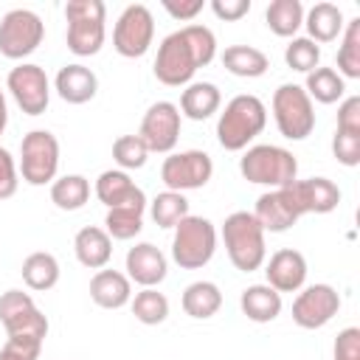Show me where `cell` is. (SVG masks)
<instances>
[{
    "label": "cell",
    "instance_id": "6da1fadb",
    "mask_svg": "<svg viewBox=\"0 0 360 360\" xmlns=\"http://www.w3.org/2000/svg\"><path fill=\"white\" fill-rule=\"evenodd\" d=\"M217 56V37L208 25L191 22L183 25L180 31H172L169 37H163V42L158 45V56H155V76L158 82L169 84V87H180V84H191L194 73L205 65H211Z\"/></svg>",
    "mask_w": 360,
    "mask_h": 360
},
{
    "label": "cell",
    "instance_id": "f35d334b",
    "mask_svg": "<svg viewBox=\"0 0 360 360\" xmlns=\"http://www.w3.org/2000/svg\"><path fill=\"white\" fill-rule=\"evenodd\" d=\"M332 155H335L338 163L354 169L360 163V135L335 129V135H332Z\"/></svg>",
    "mask_w": 360,
    "mask_h": 360
},
{
    "label": "cell",
    "instance_id": "8992f818",
    "mask_svg": "<svg viewBox=\"0 0 360 360\" xmlns=\"http://www.w3.org/2000/svg\"><path fill=\"white\" fill-rule=\"evenodd\" d=\"M217 250V228L205 217H183L174 225L172 236V259L183 270H200L214 259Z\"/></svg>",
    "mask_w": 360,
    "mask_h": 360
},
{
    "label": "cell",
    "instance_id": "52a82bcc",
    "mask_svg": "<svg viewBox=\"0 0 360 360\" xmlns=\"http://www.w3.org/2000/svg\"><path fill=\"white\" fill-rule=\"evenodd\" d=\"M273 118L287 141H304L315 129V104L301 84H281L273 93Z\"/></svg>",
    "mask_w": 360,
    "mask_h": 360
},
{
    "label": "cell",
    "instance_id": "bcb514c9",
    "mask_svg": "<svg viewBox=\"0 0 360 360\" xmlns=\"http://www.w3.org/2000/svg\"><path fill=\"white\" fill-rule=\"evenodd\" d=\"M6 124H8V107H6V96L0 90V135L6 132Z\"/></svg>",
    "mask_w": 360,
    "mask_h": 360
},
{
    "label": "cell",
    "instance_id": "d4e9b609",
    "mask_svg": "<svg viewBox=\"0 0 360 360\" xmlns=\"http://www.w3.org/2000/svg\"><path fill=\"white\" fill-rule=\"evenodd\" d=\"M222 104V93L214 82H191L183 96H180V112L191 121H205L211 118Z\"/></svg>",
    "mask_w": 360,
    "mask_h": 360
},
{
    "label": "cell",
    "instance_id": "ffe728a7",
    "mask_svg": "<svg viewBox=\"0 0 360 360\" xmlns=\"http://www.w3.org/2000/svg\"><path fill=\"white\" fill-rule=\"evenodd\" d=\"M53 87H56L62 101H68V104H87L98 93V79H96V73L90 68L73 62V65L59 68V73L53 79Z\"/></svg>",
    "mask_w": 360,
    "mask_h": 360
},
{
    "label": "cell",
    "instance_id": "cb8c5ba5",
    "mask_svg": "<svg viewBox=\"0 0 360 360\" xmlns=\"http://www.w3.org/2000/svg\"><path fill=\"white\" fill-rule=\"evenodd\" d=\"M304 25H307V34L309 39L318 45V42H335L340 34H343V11L340 6L335 3H315L309 11H304Z\"/></svg>",
    "mask_w": 360,
    "mask_h": 360
},
{
    "label": "cell",
    "instance_id": "d6986e66",
    "mask_svg": "<svg viewBox=\"0 0 360 360\" xmlns=\"http://www.w3.org/2000/svg\"><path fill=\"white\" fill-rule=\"evenodd\" d=\"M169 273V262L152 242H138L127 250V278L141 287H158Z\"/></svg>",
    "mask_w": 360,
    "mask_h": 360
},
{
    "label": "cell",
    "instance_id": "f546056e",
    "mask_svg": "<svg viewBox=\"0 0 360 360\" xmlns=\"http://www.w3.org/2000/svg\"><path fill=\"white\" fill-rule=\"evenodd\" d=\"M307 96L318 104H335L343 98L346 93V79L335 70V68H315L312 73H307V84H304Z\"/></svg>",
    "mask_w": 360,
    "mask_h": 360
},
{
    "label": "cell",
    "instance_id": "74e56055",
    "mask_svg": "<svg viewBox=\"0 0 360 360\" xmlns=\"http://www.w3.org/2000/svg\"><path fill=\"white\" fill-rule=\"evenodd\" d=\"M3 329H6L8 338H31V340H39L42 343L45 335H48V318L34 307V309L17 315L14 321L3 323Z\"/></svg>",
    "mask_w": 360,
    "mask_h": 360
},
{
    "label": "cell",
    "instance_id": "ba28073f",
    "mask_svg": "<svg viewBox=\"0 0 360 360\" xmlns=\"http://www.w3.org/2000/svg\"><path fill=\"white\" fill-rule=\"evenodd\" d=\"M59 172V141L48 129H31L20 141V174L28 186L53 183Z\"/></svg>",
    "mask_w": 360,
    "mask_h": 360
},
{
    "label": "cell",
    "instance_id": "7c38bea8",
    "mask_svg": "<svg viewBox=\"0 0 360 360\" xmlns=\"http://www.w3.org/2000/svg\"><path fill=\"white\" fill-rule=\"evenodd\" d=\"M180 110L172 101H155L143 118H141V129L138 138L146 143L149 152L158 155H172L177 141H180Z\"/></svg>",
    "mask_w": 360,
    "mask_h": 360
},
{
    "label": "cell",
    "instance_id": "4316f807",
    "mask_svg": "<svg viewBox=\"0 0 360 360\" xmlns=\"http://www.w3.org/2000/svg\"><path fill=\"white\" fill-rule=\"evenodd\" d=\"M219 307H222V292L214 281H191L183 290V312L188 318H197V321L214 318Z\"/></svg>",
    "mask_w": 360,
    "mask_h": 360
},
{
    "label": "cell",
    "instance_id": "b9f144b4",
    "mask_svg": "<svg viewBox=\"0 0 360 360\" xmlns=\"http://www.w3.org/2000/svg\"><path fill=\"white\" fill-rule=\"evenodd\" d=\"M17 163L6 146H0V200H8L17 194Z\"/></svg>",
    "mask_w": 360,
    "mask_h": 360
},
{
    "label": "cell",
    "instance_id": "4dcf8cb0",
    "mask_svg": "<svg viewBox=\"0 0 360 360\" xmlns=\"http://www.w3.org/2000/svg\"><path fill=\"white\" fill-rule=\"evenodd\" d=\"M264 20L276 37H295V31L304 25V6L301 0H273L264 11Z\"/></svg>",
    "mask_w": 360,
    "mask_h": 360
},
{
    "label": "cell",
    "instance_id": "60d3db41",
    "mask_svg": "<svg viewBox=\"0 0 360 360\" xmlns=\"http://www.w3.org/2000/svg\"><path fill=\"white\" fill-rule=\"evenodd\" d=\"M332 360H360V329L346 326L338 332L332 346Z\"/></svg>",
    "mask_w": 360,
    "mask_h": 360
},
{
    "label": "cell",
    "instance_id": "484cf974",
    "mask_svg": "<svg viewBox=\"0 0 360 360\" xmlns=\"http://www.w3.org/2000/svg\"><path fill=\"white\" fill-rule=\"evenodd\" d=\"M222 65L228 73H233L239 79H259L267 73L270 59L264 51H259L253 45H228L222 51Z\"/></svg>",
    "mask_w": 360,
    "mask_h": 360
},
{
    "label": "cell",
    "instance_id": "e575fe53",
    "mask_svg": "<svg viewBox=\"0 0 360 360\" xmlns=\"http://www.w3.org/2000/svg\"><path fill=\"white\" fill-rule=\"evenodd\" d=\"M104 225H107L104 231H107L110 239H121V242L135 239L143 228V211H138V208H110L107 217H104Z\"/></svg>",
    "mask_w": 360,
    "mask_h": 360
},
{
    "label": "cell",
    "instance_id": "f6af8a7d",
    "mask_svg": "<svg viewBox=\"0 0 360 360\" xmlns=\"http://www.w3.org/2000/svg\"><path fill=\"white\" fill-rule=\"evenodd\" d=\"M163 8L174 17V20H180V22H188V20H194L202 8H205V3L202 0H163Z\"/></svg>",
    "mask_w": 360,
    "mask_h": 360
},
{
    "label": "cell",
    "instance_id": "ee69618b",
    "mask_svg": "<svg viewBox=\"0 0 360 360\" xmlns=\"http://www.w3.org/2000/svg\"><path fill=\"white\" fill-rule=\"evenodd\" d=\"M211 11L219 20L233 22V20H242L250 11V0H211Z\"/></svg>",
    "mask_w": 360,
    "mask_h": 360
},
{
    "label": "cell",
    "instance_id": "83f0119b",
    "mask_svg": "<svg viewBox=\"0 0 360 360\" xmlns=\"http://www.w3.org/2000/svg\"><path fill=\"white\" fill-rule=\"evenodd\" d=\"M90 200V180L84 174H62L51 183V202L59 211H79Z\"/></svg>",
    "mask_w": 360,
    "mask_h": 360
},
{
    "label": "cell",
    "instance_id": "d6a6232c",
    "mask_svg": "<svg viewBox=\"0 0 360 360\" xmlns=\"http://www.w3.org/2000/svg\"><path fill=\"white\" fill-rule=\"evenodd\" d=\"M129 307H132L135 321H141L146 326H158L169 318V298L163 292H158L155 287H143L141 292H135Z\"/></svg>",
    "mask_w": 360,
    "mask_h": 360
},
{
    "label": "cell",
    "instance_id": "836d02e7",
    "mask_svg": "<svg viewBox=\"0 0 360 360\" xmlns=\"http://www.w3.org/2000/svg\"><path fill=\"white\" fill-rule=\"evenodd\" d=\"M149 214H152L158 228H174L183 217H188V200L180 191H169L166 188L149 202Z\"/></svg>",
    "mask_w": 360,
    "mask_h": 360
},
{
    "label": "cell",
    "instance_id": "9c48e42d",
    "mask_svg": "<svg viewBox=\"0 0 360 360\" xmlns=\"http://www.w3.org/2000/svg\"><path fill=\"white\" fill-rule=\"evenodd\" d=\"M45 39V22L31 8H11L0 20V53L6 59H25Z\"/></svg>",
    "mask_w": 360,
    "mask_h": 360
},
{
    "label": "cell",
    "instance_id": "2e32d148",
    "mask_svg": "<svg viewBox=\"0 0 360 360\" xmlns=\"http://www.w3.org/2000/svg\"><path fill=\"white\" fill-rule=\"evenodd\" d=\"M96 197L98 202L110 208H138L143 211L146 208V194L141 186H135V180L121 172V169H107L98 174L96 180Z\"/></svg>",
    "mask_w": 360,
    "mask_h": 360
},
{
    "label": "cell",
    "instance_id": "7402d4cb",
    "mask_svg": "<svg viewBox=\"0 0 360 360\" xmlns=\"http://www.w3.org/2000/svg\"><path fill=\"white\" fill-rule=\"evenodd\" d=\"M90 298L101 309H121L132 301V281L121 270H96L90 278Z\"/></svg>",
    "mask_w": 360,
    "mask_h": 360
},
{
    "label": "cell",
    "instance_id": "5b68a950",
    "mask_svg": "<svg viewBox=\"0 0 360 360\" xmlns=\"http://www.w3.org/2000/svg\"><path fill=\"white\" fill-rule=\"evenodd\" d=\"M104 17L107 6L101 0H68V51L76 56H93L104 45Z\"/></svg>",
    "mask_w": 360,
    "mask_h": 360
},
{
    "label": "cell",
    "instance_id": "8fae6325",
    "mask_svg": "<svg viewBox=\"0 0 360 360\" xmlns=\"http://www.w3.org/2000/svg\"><path fill=\"white\" fill-rule=\"evenodd\" d=\"M214 174V160L202 149L172 152L160 166V180L169 191H194L202 188Z\"/></svg>",
    "mask_w": 360,
    "mask_h": 360
},
{
    "label": "cell",
    "instance_id": "1f68e13d",
    "mask_svg": "<svg viewBox=\"0 0 360 360\" xmlns=\"http://www.w3.org/2000/svg\"><path fill=\"white\" fill-rule=\"evenodd\" d=\"M338 73L343 79H360V17L343 25L338 48Z\"/></svg>",
    "mask_w": 360,
    "mask_h": 360
},
{
    "label": "cell",
    "instance_id": "ac0fdd59",
    "mask_svg": "<svg viewBox=\"0 0 360 360\" xmlns=\"http://www.w3.org/2000/svg\"><path fill=\"white\" fill-rule=\"evenodd\" d=\"M264 276L267 287H273L276 292H298L307 281V259L295 248H281L270 256Z\"/></svg>",
    "mask_w": 360,
    "mask_h": 360
},
{
    "label": "cell",
    "instance_id": "f1b7e54d",
    "mask_svg": "<svg viewBox=\"0 0 360 360\" xmlns=\"http://www.w3.org/2000/svg\"><path fill=\"white\" fill-rule=\"evenodd\" d=\"M22 281L37 290V292H45L51 287H56L59 281V262L53 253L48 250H37V253H28L25 262H22Z\"/></svg>",
    "mask_w": 360,
    "mask_h": 360
},
{
    "label": "cell",
    "instance_id": "44dd1931",
    "mask_svg": "<svg viewBox=\"0 0 360 360\" xmlns=\"http://www.w3.org/2000/svg\"><path fill=\"white\" fill-rule=\"evenodd\" d=\"M73 253L82 267L87 270H104L112 259V239L98 225H84L73 236Z\"/></svg>",
    "mask_w": 360,
    "mask_h": 360
},
{
    "label": "cell",
    "instance_id": "4fadbf2b",
    "mask_svg": "<svg viewBox=\"0 0 360 360\" xmlns=\"http://www.w3.org/2000/svg\"><path fill=\"white\" fill-rule=\"evenodd\" d=\"M8 93L11 98L17 101V107L25 112V115H42L48 110V101H51V82L45 76V70L39 65H31V62H22L17 68L8 70Z\"/></svg>",
    "mask_w": 360,
    "mask_h": 360
},
{
    "label": "cell",
    "instance_id": "7bdbcfd3",
    "mask_svg": "<svg viewBox=\"0 0 360 360\" xmlns=\"http://www.w3.org/2000/svg\"><path fill=\"white\" fill-rule=\"evenodd\" d=\"M338 129L360 135V96H349L338 107Z\"/></svg>",
    "mask_w": 360,
    "mask_h": 360
},
{
    "label": "cell",
    "instance_id": "e0dca14e",
    "mask_svg": "<svg viewBox=\"0 0 360 360\" xmlns=\"http://www.w3.org/2000/svg\"><path fill=\"white\" fill-rule=\"evenodd\" d=\"M250 214L256 217V222L262 225L264 233H267V231H270V233H284V231H290V228L301 219L298 211H295V205H292V200H290L287 186L264 191V194L256 200V208H253Z\"/></svg>",
    "mask_w": 360,
    "mask_h": 360
},
{
    "label": "cell",
    "instance_id": "9a60e30c",
    "mask_svg": "<svg viewBox=\"0 0 360 360\" xmlns=\"http://www.w3.org/2000/svg\"><path fill=\"white\" fill-rule=\"evenodd\" d=\"M287 191H290V200H292L298 217H304V214H329L340 202V188L329 177L292 180V183H287Z\"/></svg>",
    "mask_w": 360,
    "mask_h": 360
},
{
    "label": "cell",
    "instance_id": "30bf717a",
    "mask_svg": "<svg viewBox=\"0 0 360 360\" xmlns=\"http://www.w3.org/2000/svg\"><path fill=\"white\" fill-rule=\"evenodd\" d=\"M155 39V17L143 3H132L127 6L112 28V48L127 56V59H138L149 51Z\"/></svg>",
    "mask_w": 360,
    "mask_h": 360
},
{
    "label": "cell",
    "instance_id": "603a6c76",
    "mask_svg": "<svg viewBox=\"0 0 360 360\" xmlns=\"http://www.w3.org/2000/svg\"><path fill=\"white\" fill-rule=\"evenodd\" d=\"M242 315L253 323H270L281 315V292H276L267 284H250L239 295Z\"/></svg>",
    "mask_w": 360,
    "mask_h": 360
},
{
    "label": "cell",
    "instance_id": "d590c367",
    "mask_svg": "<svg viewBox=\"0 0 360 360\" xmlns=\"http://www.w3.org/2000/svg\"><path fill=\"white\" fill-rule=\"evenodd\" d=\"M284 62L298 73H312L321 65V48L309 37H292L284 48Z\"/></svg>",
    "mask_w": 360,
    "mask_h": 360
},
{
    "label": "cell",
    "instance_id": "7a4b0ae2",
    "mask_svg": "<svg viewBox=\"0 0 360 360\" xmlns=\"http://www.w3.org/2000/svg\"><path fill=\"white\" fill-rule=\"evenodd\" d=\"M267 127V107L253 93L233 96L217 121V141L225 152H242Z\"/></svg>",
    "mask_w": 360,
    "mask_h": 360
},
{
    "label": "cell",
    "instance_id": "277c9868",
    "mask_svg": "<svg viewBox=\"0 0 360 360\" xmlns=\"http://www.w3.org/2000/svg\"><path fill=\"white\" fill-rule=\"evenodd\" d=\"M239 172L248 183L281 188V186L298 180V160L284 146L256 143V146H248L245 155L239 158Z\"/></svg>",
    "mask_w": 360,
    "mask_h": 360
},
{
    "label": "cell",
    "instance_id": "8d00e7d4",
    "mask_svg": "<svg viewBox=\"0 0 360 360\" xmlns=\"http://www.w3.org/2000/svg\"><path fill=\"white\" fill-rule=\"evenodd\" d=\"M146 158H149V149H146V143L138 135H121V138H115V143H112V160L121 166V172L141 169L146 163Z\"/></svg>",
    "mask_w": 360,
    "mask_h": 360
},
{
    "label": "cell",
    "instance_id": "7dc6e473",
    "mask_svg": "<svg viewBox=\"0 0 360 360\" xmlns=\"http://www.w3.org/2000/svg\"><path fill=\"white\" fill-rule=\"evenodd\" d=\"M0 360H25V357H22V354H17L11 346H3V349H0Z\"/></svg>",
    "mask_w": 360,
    "mask_h": 360
},
{
    "label": "cell",
    "instance_id": "ab89813d",
    "mask_svg": "<svg viewBox=\"0 0 360 360\" xmlns=\"http://www.w3.org/2000/svg\"><path fill=\"white\" fill-rule=\"evenodd\" d=\"M34 307L37 304H34V298L28 292H22V290H6L0 295V323L14 321L17 315H22V312H28Z\"/></svg>",
    "mask_w": 360,
    "mask_h": 360
},
{
    "label": "cell",
    "instance_id": "5bb4252c",
    "mask_svg": "<svg viewBox=\"0 0 360 360\" xmlns=\"http://www.w3.org/2000/svg\"><path fill=\"white\" fill-rule=\"evenodd\" d=\"M340 309V295L332 284H309L292 301V321L301 329L326 326Z\"/></svg>",
    "mask_w": 360,
    "mask_h": 360
},
{
    "label": "cell",
    "instance_id": "3957f363",
    "mask_svg": "<svg viewBox=\"0 0 360 360\" xmlns=\"http://www.w3.org/2000/svg\"><path fill=\"white\" fill-rule=\"evenodd\" d=\"M222 242L228 250V259L236 270L253 273L264 264L267 245H264V231L256 222L250 211H233L222 222Z\"/></svg>",
    "mask_w": 360,
    "mask_h": 360
}]
</instances>
